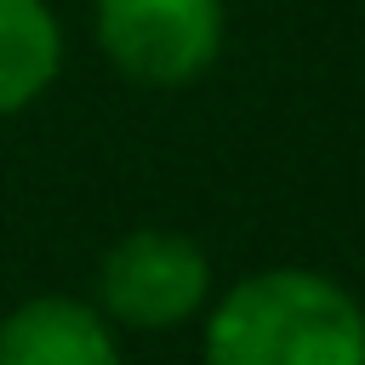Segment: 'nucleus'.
Instances as JSON below:
<instances>
[{"mask_svg":"<svg viewBox=\"0 0 365 365\" xmlns=\"http://www.w3.org/2000/svg\"><path fill=\"white\" fill-rule=\"evenodd\" d=\"M63 74V23L46 0H0V120L34 108Z\"/></svg>","mask_w":365,"mask_h":365,"instance_id":"nucleus-5","label":"nucleus"},{"mask_svg":"<svg viewBox=\"0 0 365 365\" xmlns=\"http://www.w3.org/2000/svg\"><path fill=\"white\" fill-rule=\"evenodd\" d=\"M200 365H365V308L319 268H262L205 302Z\"/></svg>","mask_w":365,"mask_h":365,"instance_id":"nucleus-1","label":"nucleus"},{"mask_svg":"<svg viewBox=\"0 0 365 365\" xmlns=\"http://www.w3.org/2000/svg\"><path fill=\"white\" fill-rule=\"evenodd\" d=\"M211 257L194 234L177 228H131L120 234L91 279V302L114 319V331H177L205 314Z\"/></svg>","mask_w":365,"mask_h":365,"instance_id":"nucleus-3","label":"nucleus"},{"mask_svg":"<svg viewBox=\"0 0 365 365\" xmlns=\"http://www.w3.org/2000/svg\"><path fill=\"white\" fill-rule=\"evenodd\" d=\"M91 34L108 68L148 91H177L222 57V0H91Z\"/></svg>","mask_w":365,"mask_h":365,"instance_id":"nucleus-2","label":"nucleus"},{"mask_svg":"<svg viewBox=\"0 0 365 365\" xmlns=\"http://www.w3.org/2000/svg\"><path fill=\"white\" fill-rule=\"evenodd\" d=\"M0 365H125V354L91 297L40 291L0 314Z\"/></svg>","mask_w":365,"mask_h":365,"instance_id":"nucleus-4","label":"nucleus"}]
</instances>
